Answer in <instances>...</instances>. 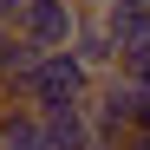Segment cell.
Here are the masks:
<instances>
[{"label": "cell", "mask_w": 150, "mask_h": 150, "mask_svg": "<svg viewBox=\"0 0 150 150\" xmlns=\"http://www.w3.org/2000/svg\"><path fill=\"white\" fill-rule=\"evenodd\" d=\"M91 131H98V144H111V150H124L137 131H144V91H137V79H124V72H111V79H98V91H91Z\"/></svg>", "instance_id": "6da1fadb"}, {"label": "cell", "mask_w": 150, "mask_h": 150, "mask_svg": "<svg viewBox=\"0 0 150 150\" xmlns=\"http://www.w3.org/2000/svg\"><path fill=\"white\" fill-rule=\"evenodd\" d=\"M79 20H85L79 0H26V7H20V20H13V33L26 39L33 52H72Z\"/></svg>", "instance_id": "7a4b0ae2"}, {"label": "cell", "mask_w": 150, "mask_h": 150, "mask_svg": "<svg viewBox=\"0 0 150 150\" xmlns=\"http://www.w3.org/2000/svg\"><path fill=\"white\" fill-rule=\"evenodd\" d=\"M72 59H79L91 79H111V72H117V46H111V33H105V26H98V13H85V20H79Z\"/></svg>", "instance_id": "3957f363"}, {"label": "cell", "mask_w": 150, "mask_h": 150, "mask_svg": "<svg viewBox=\"0 0 150 150\" xmlns=\"http://www.w3.org/2000/svg\"><path fill=\"white\" fill-rule=\"evenodd\" d=\"M98 26L111 33V46H131L137 33H150V0H98Z\"/></svg>", "instance_id": "277c9868"}, {"label": "cell", "mask_w": 150, "mask_h": 150, "mask_svg": "<svg viewBox=\"0 0 150 150\" xmlns=\"http://www.w3.org/2000/svg\"><path fill=\"white\" fill-rule=\"evenodd\" d=\"M46 144H52V150H98V131H91V111H85V105L46 111Z\"/></svg>", "instance_id": "5b68a950"}, {"label": "cell", "mask_w": 150, "mask_h": 150, "mask_svg": "<svg viewBox=\"0 0 150 150\" xmlns=\"http://www.w3.org/2000/svg\"><path fill=\"white\" fill-rule=\"evenodd\" d=\"M0 150H52L46 144V117L26 105H7L0 111Z\"/></svg>", "instance_id": "8992f818"}, {"label": "cell", "mask_w": 150, "mask_h": 150, "mask_svg": "<svg viewBox=\"0 0 150 150\" xmlns=\"http://www.w3.org/2000/svg\"><path fill=\"white\" fill-rule=\"evenodd\" d=\"M20 7H26V0H0V26H13V20H20Z\"/></svg>", "instance_id": "52a82bcc"}, {"label": "cell", "mask_w": 150, "mask_h": 150, "mask_svg": "<svg viewBox=\"0 0 150 150\" xmlns=\"http://www.w3.org/2000/svg\"><path fill=\"white\" fill-rule=\"evenodd\" d=\"M124 150H150V131H137V137H131V144H124Z\"/></svg>", "instance_id": "ba28073f"}, {"label": "cell", "mask_w": 150, "mask_h": 150, "mask_svg": "<svg viewBox=\"0 0 150 150\" xmlns=\"http://www.w3.org/2000/svg\"><path fill=\"white\" fill-rule=\"evenodd\" d=\"M98 150H111V144H98Z\"/></svg>", "instance_id": "9c48e42d"}]
</instances>
